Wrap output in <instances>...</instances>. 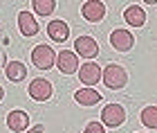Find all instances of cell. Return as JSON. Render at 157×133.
<instances>
[{
	"label": "cell",
	"mask_w": 157,
	"mask_h": 133,
	"mask_svg": "<svg viewBox=\"0 0 157 133\" xmlns=\"http://www.w3.org/2000/svg\"><path fill=\"white\" fill-rule=\"evenodd\" d=\"M101 81L110 90H121L128 83V72H126V68L119 66V63H108L101 72Z\"/></svg>",
	"instance_id": "cell-1"
},
{
	"label": "cell",
	"mask_w": 157,
	"mask_h": 133,
	"mask_svg": "<svg viewBox=\"0 0 157 133\" xmlns=\"http://www.w3.org/2000/svg\"><path fill=\"white\" fill-rule=\"evenodd\" d=\"M126 122V111L121 104H105L101 111V124L110 129H117Z\"/></svg>",
	"instance_id": "cell-2"
},
{
	"label": "cell",
	"mask_w": 157,
	"mask_h": 133,
	"mask_svg": "<svg viewBox=\"0 0 157 133\" xmlns=\"http://www.w3.org/2000/svg\"><path fill=\"white\" fill-rule=\"evenodd\" d=\"M32 63L36 68H40V70H49V68H54V63H56V52L49 45L40 43V45H36L32 50Z\"/></svg>",
	"instance_id": "cell-3"
},
{
	"label": "cell",
	"mask_w": 157,
	"mask_h": 133,
	"mask_svg": "<svg viewBox=\"0 0 157 133\" xmlns=\"http://www.w3.org/2000/svg\"><path fill=\"white\" fill-rule=\"evenodd\" d=\"M101 72L103 70L99 68L94 61H85L83 66H78V79H81V83H85V88L97 86V83L101 81Z\"/></svg>",
	"instance_id": "cell-4"
},
{
	"label": "cell",
	"mask_w": 157,
	"mask_h": 133,
	"mask_svg": "<svg viewBox=\"0 0 157 133\" xmlns=\"http://www.w3.org/2000/svg\"><path fill=\"white\" fill-rule=\"evenodd\" d=\"M110 45H112V50H117V52H128V50H132V45H135V36H132V32H128V30H115V32H110Z\"/></svg>",
	"instance_id": "cell-5"
},
{
	"label": "cell",
	"mask_w": 157,
	"mask_h": 133,
	"mask_svg": "<svg viewBox=\"0 0 157 133\" xmlns=\"http://www.w3.org/2000/svg\"><path fill=\"white\" fill-rule=\"evenodd\" d=\"M56 68L63 75H74L78 70V57L74 50H61L56 54Z\"/></svg>",
	"instance_id": "cell-6"
},
{
	"label": "cell",
	"mask_w": 157,
	"mask_h": 133,
	"mask_svg": "<svg viewBox=\"0 0 157 133\" xmlns=\"http://www.w3.org/2000/svg\"><path fill=\"white\" fill-rule=\"evenodd\" d=\"M74 52H76V57H83L90 61L99 54V43L92 36H78L74 41Z\"/></svg>",
	"instance_id": "cell-7"
},
{
	"label": "cell",
	"mask_w": 157,
	"mask_h": 133,
	"mask_svg": "<svg viewBox=\"0 0 157 133\" xmlns=\"http://www.w3.org/2000/svg\"><path fill=\"white\" fill-rule=\"evenodd\" d=\"M29 97L34 102H47L49 97H52V83H49L47 79H34L32 83H29Z\"/></svg>",
	"instance_id": "cell-8"
},
{
	"label": "cell",
	"mask_w": 157,
	"mask_h": 133,
	"mask_svg": "<svg viewBox=\"0 0 157 133\" xmlns=\"http://www.w3.org/2000/svg\"><path fill=\"white\" fill-rule=\"evenodd\" d=\"M81 14H83L85 20H90V23H99V20L105 18V5L99 2V0H88V2H83Z\"/></svg>",
	"instance_id": "cell-9"
},
{
	"label": "cell",
	"mask_w": 157,
	"mask_h": 133,
	"mask_svg": "<svg viewBox=\"0 0 157 133\" xmlns=\"http://www.w3.org/2000/svg\"><path fill=\"white\" fill-rule=\"evenodd\" d=\"M7 127L13 133H25L29 129V115H27L25 111H11V113L7 115Z\"/></svg>",
	"instance_id": "cell-10"
},
{
	"label": "cell",
	"mask_w": 157,
	"mask_h": 133,
	"mask_svg": "<svg viewBox=\"0 0 157 133\" xmlns=\"http://www.w3.org/2000/svg\"><path fill=\"white\" fill-rule=\"evenodd\" d=\"M18 30L23 36H34V34H38V23L36 18H34V14H29L27 9H23L18 14Z\"/></svg>",
	"instance_id": "cell-11"
},
{
	"label": "cell",
	"mask_w": 157,
	"mask_h": 133,
	"mask_svg": "<svg viewBox=\"0 0 157 133\" xmlns=\"http://www.w3.org/2000/svg\"><path fill=\"white\" fill-rule=\"evenodd\" d=\"M47 34H49L52 41L63 43V41H67V36H70V27H67L65 20H52V23L47 25Z\"/></svg>",
	"instance_id": "cell-12"
},
{
	"label": "cell",
	"mask_w": 157,
	"mask_h": 133,
	"mask_svg": "<svg viewBox=\"0 0 157 133\" xmlns=\"http://www.w3.org/2000/svg\"><path fill=\"white\" fill-rule=\"evenodd\" d=\"M124 18H126V23L128 25H132V27H141L146 23V11L141 9L139 5H128L126 7V11H124Z\"/></svg>",
	"instance_id": "cell-13"
},
{
	"label": "cell",
	"mask_w": 157,
	"mask_h": 133,
	"mask_svg": "<svg viewBox=\"0 0 157 133\" xmlns=\"http://www.w3.org/2000/svg\"><path fill=\"white\" fill-rule=\"evenodd\" d=\"M74 102L81 104V106H94V104L101 102V95L94 88H81V90L74 93Z\"/></svg>",
	"instance_id": "cell-14"
},
{
	"label": "cell",
	"mask_w": 157,
	"mask_h": 133,
	"mask_svg": "<svg viewBox=\"0 0 157 133\" xmlns=\"http://www.w3.org/2000/svg\"><path fill=\"white\" fill-rule=\"evenodd\" d=\"M5 75H7L9 81H23L27 77V68H25V63H20V61H9L7 68H5Z\"/></svg>",
	"instance_id": "cell-15"
},
{
	"label": "cell",
	"mask_w": 157,
	"mask_h": 133,
	"mask_svg": "<svg viewBox=\"0 0 157 133\" xmlns=\"http://www.w3.org/2000/svg\"><path fill=\"white\" fill-rule=\"evenodd\" d=\"M32 9L36 11L38 16H49V14H54L56 2H54V0H34V2H32Z\"/></svg>",
	"instance_id": "cell-16"
},
{
	"label": "cell",
	"mask_w": 157,
	"mask_h": 133,
	"mask_svg": "<svg viewBox=\"0 0 157 133\" xmlns=\"http://www.w3.org/2000/svg\"><path fill=\"white\" fill-rule=\"evenodd\" d=\"M141 124L148 129H157V106H146L141 111Z\"/></svg>",
	"instance_id": "cell-17"
},
{
	"label": "cell",
	"mask_w": 157,
	"mask_h": 133,
	"mask_svg": "<svg viewBox=\"0 0 157 133\" xmlns=\"http://www.w3.org/2000/svg\"><path fill=\"white\" fill-rule=\"evenodd\" d=\"M85 133H105V129H103L101 122H90L88 127H85Z\"/></svg>",
	"instance_id": "cell-18"
},
{
	"label": "cell",
	"mask_w": 157,
	"mask_h": 133,
	"mask_svg": "<svg viewBox=\"0 0 157 133\" xmlns=\"http://www.w3.org/2000/svg\"><path fill=\"white\" fill-rule=\"evenodd\" d=\"M45 129H43V124H38V127H34V129H27L25 133H43Z\"/></svg>",
	"instance_id": "cell-19"
},
{
	"label": "cell",
	"mask_w": 157,
	"mask_h": 133,
	"mask_svg": "<svg viewBox=\"0 0 157 133\" xmlns=\"http://www.w3.org/2000/svg\"><path fill=\"white\" fill-rule=\"evenodd\" d=\"M2 97H5V90H2V86H0V99H2Z\"/></svg>",
	"instance_id": "cell-20"
}]
</instances>
